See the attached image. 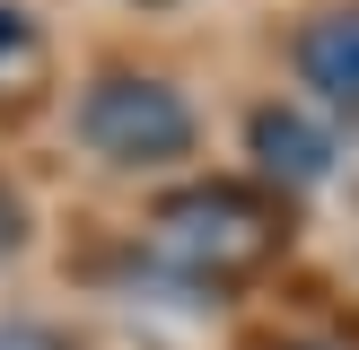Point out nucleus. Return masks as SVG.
<instances>
[{
	"instance_id": "39448f33",
	"label": "nucleus",
	"mask_w": 359,
	"mask_h": 350,
	"mask_svg": "<svg viewBox=\"0 0 359 350\" xmlns=\"http://www.w3.org/2000/svg\"><path fill=\"white\" fill-rule=\"evenodd\" d=\"M35 62V27L18 9H0V79H9V70H27Z\"/></svg>"
},
{
	"instance_id": "423d86ee",
	"label": "nucleus",
	"mask_w": 359,
	"mask_h": 350,
	"mask_svg": "<svg viewBox=\"0 0 359 350\" xmlns=\"http://www.w3.org/2000/svg\"><path fill=\"white\" fill-rule=\"evenodd\" d=\"M0 350H70V342H62V332H44V324H9V332H0Z\"/></svg>"
},
{
	"instance_id": "7ed1b4c3",
	"label": "nucleus",
	"mask_w": 359,
	"mask_h": 350,
	"mask_svg": "<svg viewBox=\"0 0 359 350\" xmlns=\"http://www.w3.org/2000/svg\"><path fill=\"white\" fill-rule=\"evenodd\" d=\"M255 158H263V175H280V184H316V175L333 167V132H316V122L290 114V105H263L255 114Z\"/></svg>"
},
{
	"instance_id": "f257e3e1",
	"label": "nucleus",
	"mask_w": 359,
	"mask_h": 350,
	"mask_svg": "<svg viewBox=\"0 0 359 350\" xmlns=\"http://www.w3.org/2000/svg\"><path fill=\"white\" fill-rule=\"evenodd\" d=\"M158 245L193 272H245L280 245V210L245 184H193L158 210Z\"/></svg>"
},
{
	"instance_id": "0eeeda50",
	"label": "nucleus",
	"mask_w": 359,
	"mask_h": 350,
	"mask_svg": "<svg viewBox=\"0 0 359 350\" xmlns=\"http://www.w3.org/2000/svg\"><path fill=\"white\" fill-rule=\"evenodd\" d=\"M0 245H9V202H0Z\"/></svg>"
},
{
	"instance_id": "f03ea898",
	"label": "nucleus",
	"mask_w": 359,
	"mask_h": 350,
	"mask_svg": "<svg viewBox=\"0 0 359 350\" xmlns=\"http://www.w3.org/2000/svg\"><path fill=\"white\" fill-rule=\"evenodd\" d=\"M79 140L114 167H175L193 149V105L167 79H97L79 97Z\"/></svg>"
},
{
	"instance_id": "20e7f679",
	"label": "nucleus",
	"mask_w": 359,
	"mask_h": 350,
	"mask_svg": "<svg viewBox=\"0 0 359 350\" xmlns=\"http://www.w3.org/2000/svg\"><path fill=\"white\" fill-rule=\"evenodd\" d=\"M298 70H307L316 97L333 105H359V9H333L298 35Z\"/></svg>"
}]
</instances>
